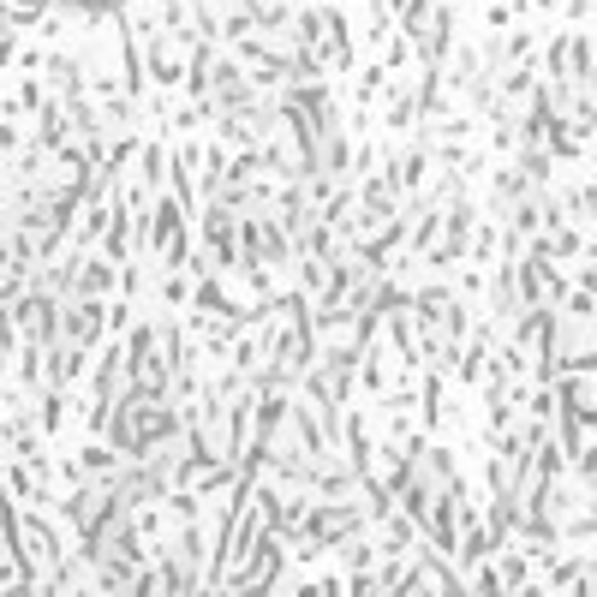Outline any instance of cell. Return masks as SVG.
<instances>
[{
    "label": "cell",
    "instance_id": "ba28073f",
    "mask_svg": "<svg viewBox=\"0 0 597 597\" xmlns=\"http://www.w3.org/2000/svg\"><path fill=\"white\" fill-rule=\"evenodd\" d=\"M72 597H90V592H72Z\"/></svg>",
    "mask_w": 597,
    "mask_h": 597
},
{
    "label": "cell",
    "instance_id": "6da1fadb",
    "mask_svg": "<svg viewBox=\"0 0 597 597\" xmlns=\"http://www.w3.org/2000/svg\"><path fill=\"white\" fill-rule=\"evenodd\" d=\"M365 532V513L353 508V501H329V508H310L305 513V556H317V544L322 549H334V544H346V537H358Z\"/></svg>",
    "mask_w": 597,
    "mask_h": 597
},
{
    "label": "cell",
    "instance_id": "7a4b0ae2",
    "mask_svg": "<svg viewBox=\"0 0 597 597\" xmlns=\"http://www.w3.org/2000/svg\"><path fill=\"white\" fill-rule=\"evenodd\" d=\"M66 334H72V346H84V341H96V334H102V310H96V298H84V305H72L66 317Z\"/></svg>",
    "mask_w": 597,
    "mask_h": 597
},
{
    "label": "cell",
    "instance_id": "5b68a950",
    "mask_svg": "<svg viewBox=\"0 0 597 597\" xmlns=\"http://www.w3.org/2000/svg\"><path fill=\"white\" fill-rule=\"evenodd\" d=\"M102 287H107V263L102 257H90V263H84V269H78V293H102Z\"/></svg>",
    "mask_w": 597,
    "mask_h": 597
},
{
    "label": "cell",
    "instance_id": "277c9868",
    "mask_svg": "<svg viewBox=\"0 0 597 597\" xmlns=\"http://www.w3.org/2000/svg\"><path fill=\"white\" fill-rule=\"evenodd\" d=\"M544 580H549V585H580V580H585L580 556H544Z\"/></svg>",
    "mask_w": 597,
    "mask_h": 597
},
{
    "label": "cell",
    "instance_id": "3957f363",
    "mask_svg": "<svg viewBox=\"0 0 597 597\" xmlns=\"http://www.w3.org/2000/svg\"><path fill=\"white\" fill-rule=\"evenodd\" d=\"M72 377H84V346H48V382H72Z\"/></svg>",
    "mask_w": 597,
    "mask_h": 597
},
{
    "label": "cell",
    "instance_id": "52a82bcc",
    "mask_svg": "<svg viewBox=\"0 0 597 597\" xmlns=\"http://www.w3.org/2000/svg\"><path fill=\"white\" fill-rule=\"evenodd\" d=\"M78 7H96V0H78Z\"/></svg>",
    "mask_w": 597,
    "mask_h": 597
},
{
    "label": "cell",
    "instance_id": "8992f818",
    "mask_svg": "<svg viewBox=\"0 0 597 597\" xmlns=\"http://www.w3.org/2000/svg\"><path fill=\"white\" fill-rule=\"evenodd\" d=\"M573 597H597V561H592V568H585V580L573 585Z\"/></svg>",
    "mask_w": 597,
    "mask_h": 597
}]
</instances>
